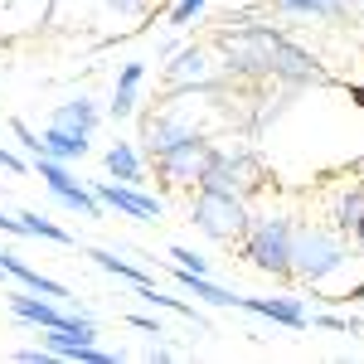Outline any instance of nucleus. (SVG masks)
<instances>
[{
  "mask_svg": "<svg viewBox=\"0 0 364 364\" xmlns=\"http://www.w3.org/2000/svg\"><path fill=\"white\" fill-rule=\"evenodd\" d=\"M141 141H146L141 156L161 170L170 185H195L199 166H204V156H209V146H214L204 132H195V127L180 122V117H156Z\"/></svg>",
  "mask_w": 364,
  "mask_h": 364,
  "instance_id": "2",
  "label": "nucleus"
},
{
  "mask_svg": "<svg viewBox=\"0 0 364 364\" xmlns=\"http://www.w3.org/2000/svg\"><path fill=\"white\" fill-rule=\"evenodd\" d=\"M146 5L151 0H107V10H117V15H146Z\"/></svg>",
  "mask_w": 364,
  "mask_h": 364,
  "instance_id": "27",
  "label": "nucleus"
},
{
  "mask_svg": "<svg viewBox=\"0 0 364 364\" xmlns=\"http://www.w3.org/2000/svg\"><path fill=\"white\" fill-rule=\"evenodd\" d=\"M49 122H58V127H73V132H97V122H102V107L92 102V97H68V102H58L54 117Z\"/></svg>",
  "mask_w": 364,
  "mask_h": 364,
  "instance_id": "15",
  "label": "nucleus"
},
{
  "mask_svg": "<svg viewBox=\"0 0 364 364\" xmlns=\"http://www.w3.org/2000/svg\"><path fill=\"white\" fill-rule=\"evenodd\" d=\"M336 233L340 238H364V185H350L336 204Z\"/></svg>",
  "mask_w": 364,
  "mask_h": 364,
  "instance_id": "18",
  "label": "nucleus"
},
{
  "mask_svg": "<svg viewBox=\"0 0 364 364\" xmlns=\"http://www.w3.org/2000/svg\"><path fill=\"white\" fill-rule=\"evenodd\" d=\"M272 10H282V15H311V20H331V25L350 20V0H272Z\"/></svg>",
  "mask_w": 364,
  "mask_h": 364,
  "instance_id": "16",
  "label": "nucleus"
},
{
  "mask_svg": "<svg viewBox=\"0 0 364 364\" xmlns=\"http://www.w3.org/2000/svg\"><path fill=\"white\" fill-rule=\"evenodd\" d=\"M87 257H92L102 272L132 282V287H151V272H146V267H136V262H127V257H117V252H107V248H87Z\"/></svg>",
  "mask_w": 364,
  "mask_h": 364,
  "instance_id": "19",
  "label": "nucleus"
},
{
  "mask_svg": "<svg viewBox=\"0 0 364 364\" xmlns=\"http://www.w3.org/2000/svg\"><path fill=\"white\" fill-rule=\"evenodd\" d=\"M233 25V20H228ZM219 54H224V78L228 83H262L272 78L282 87H326V68L316 63L311 49H301L296 39H287L277 25H233L219 29Z\"/></svg>",
  "mask_w": 364,
  "mask_h": 364,
  "instance_id": "1",
  "label": "nucleus"
},
{
  "mask_svg": "<svg viewBox=\"0 0 364 364\" xmlns=\"http://www.w3.org/2000/svg\"><path fill=\"white\" fill-rule=\"evenodd\" d=\"M238 311H252L287 331H311V311L301 306V296H238Z\"/></svg>",
  "mask_w": 364,
  "mask_h": 364,
  "instance_id": "9",
  "label": "nucleus"
},
{
  "mask_svg": "<svg viewBox=\"0 0 364 364\" xmlns=\"http://www.w3.org/2000/svg\"><path fill=\"white\" fill-rule=\"evenodd\" d=\"M175 287L190 291V296H199V301H209V306H238V291H228L219 282H209V272H190V267H180V262H175Z\"/></svg>",
  "mask_w": 364,
  "mask_h": 364,
  "instance_id": "14",
  "label": "nucleus"
},
{
  "mask_svg": "<svg viewBox=\"0 0 364 364\" xmlns=\"http://www.w3.org/2000/svg\"><path fill=\"white\" fill-rule=\"evenodd\" d=\"M141 78H146V63H122V73H117V92H112V102H107V117H112V122H127V117L136 112Z\"/></svg>",
  "mask_w": 364,
  "mask_h": 364,
  "instance_id": "13",
  "label": "nucleus"
},
{
  "mask_svg": "<svg viewBox=\"0 0 364 364\" xmlns=\"http://www.w3.org/2000/svg\"><path fill=\"white\" fill-rule=\"evenodd\" d=\"M350 5H364V0H350Z\"/></svg>",
  "mask_w": 364,
  "mask_h": 364,
  "instance_id": "31",
  "label": "nucleus"
},
{
  "mask_svg": "<svg viewBox=\"0 0 364 364\" xmlns=\"http://www.w3.org/2000/svg\"><path fill=\"white\" fill-rule=\"evenodd\" d=\"M345 262H350V248H345L340 233L296 224V233H291V277H301L306 287H326Z\"/></svg>",
  "mask_w": 364,
  "mask_h": 364,
  "instance_id": "3",
  "label": "nucleus"
},
{
  "mask_svg": "<svg viewBox=\"0 0 364 364\" xmlns=\"http://www.w3.org/2000/svg\"><path fill=\"white\" fill-rule=\"evenodd\" d=\"M15 360H20V364H54L58 355L49 350V345H44V340H39V345H25V350H15Z\"/></svg>",
  "mask_w": 364,
  "mask_h": 364,
  "instance_id": "24",
  "label": "nucleus"
},
{
  "mask_svg": "<svg viewBox=\"0 0 364 364\" xmlns=\"http://www.w3.org/2000/svg\"><path fill=\"white\" fill-rule=\"evenodd\" d=\"M10 132H15V141H20V151H25L29 161H39V156H44V136H39V132H29L25 122H10Z\"/></svg>",
  "mask_w": 364,
  "mask_h": 364,
  "instance_id": "22",
  "label": "nucleus"
},
{
  "mask_svg": "<svg viewBox=\"0 0 364 364\" xmlns=\"http://www.w3.org/2000/svg\"><path fill=\"white\" fill-rule=\"evenodd\" d=\"M15 219H20V233H25V238H44V243H63V248H73V233L58 228L54 219H44V214H34V209L15 214Z\"/></svg>",
  "mask_w": 364,
  "mask_h": 364,
  "instance_id": "20",
  "label": "nucleus"
},
{
  "mask_svg": "<svg viewBox=\"0 0 364 364\" xmlns=\"http://www.w3.org/2000/svg\"><path fill=\"white\" fill-rule=\"evenodd\" d=\"M311 326L316 331H336V336H364V321H355V316H331V311H316Z\"/></svg>",
  "mask_w": 364,
  "mask_h": 364,
  "instance_id": "21",
  "label": "nucleus"
},
{
  "mask_svg": "<svg viewBox=\"0 0 364 364\" xmlns=\"http://www.w3.org/2000/svg\"><path fill=\"white\" fill-rule=\"evenodd\" d=\"M0 233H10V238H25V233H20V219H10L5 209H0Z\"/></svg>",
  "mask_w": 364,
  "mask_h": 364,
  "instance_id": "30",
  "label": "nucleus"
},
{
  "mask_svg": "<svg viewBox=\"0 0 364 364\" xmlns=\"http://www.w3.org/2000/svg\"><path fill=\"white\" fill-rule=\"evenodd\" d=\"M166 78L170 83H195V78H204L209 73V58H204V49L199 44H180L175 54H166Z\"/></svg>",
  "mask_w": 364,
  "mask_h": 364,
  "instance_id": "17",
  "label": "nucleus"
},
{
  "mask_svg": "<svg viewBox=\"0 0 364 364\" xmlns=\"http://www.w3.org/2000/svg\"><path fill=\"white\" fill-rule=\"evenodd\" d=\"M34 170H39V180L49 185V195H54L68 214H83V219H102V214H107V209H102V199L92 195V185H83V180L68 170V161L39 156V161H34Z\"/></svg>",
  "mask_w": 364,
  "mask_h": 364,
  "instance_id": "7",
  "label": "nucleus"
},
{
  "mask_svg": "<svg viewBox=\"0 0 364 364\" xmlns=\"http://www.w3.org/2000/svg\"><path fill=\"white\" fill-rule=\"evenodd\" d=\"M291 233H296V224L282 219V214L248 219L238 248H243V257H248L257 272H267V277H291Z\"/></svg>",
  "mask_w": 364,
  "mask_h": 364,
  "instance_id": "5",
  "label": "nucleus"
},
{
  "mask_svg": "<svg viewBox=\"0 0 364 364\" xmlns=\"http://www.w3.org/2000/svg\"><path fill=\"white\" fill-rule=\"evenodd\" d=\"M92 195L102 199V209H117L122 219H136V224H156L161 219V199L146 195L141 185H122V180H92Z\"/></svg>",
  "mask_w": 364,
  "mask_h": 364,
  "instance_id": "8",
  "label": "nucleus"
},
{
  "mask_svg": "<svg viewBox=\"0 0 364 364\" xmlns=\"http://www.w3.org/2000/svg\"><path fill=\"white\" fill-rule=\"evenodd\" d=\"M0 170H10V175H25V161H20V156H15V151H10V146H5V141H0Z\"/></svg>",
  "mask_w": 364,
  "mask_h": 364,
  "instance_id": "26",
  "label": "nucleus"
},
{
  "mask_svg": "<svg viewBox=\"0 0 364 364\" xmlns=\"http://www.w3.org/2000/svg\"><path fill=\"white\" fill-rule=\"evenodd\" d=\"M170 257H175V262H180V267H190V272H209V262H204V257H199V252L180 248V243H175V248H170Z\"/></svg>",
  "mask_w": 364,
  "mask_h": 364,
  "instance_id": "25",
  "label": "nucleus"
},
{
  "mask_svg": "<svg viewBox=\"0 0 364 364\" xmlns=\"http://www.w3.org/2000/svg\"><path fill=\"white\" fill-rule=\"evenodd\" d=\"M257 185H262V156L252 146H233V151L209 146L195 180V190H224V195H238V199H248Z\"/></svg>",
  "mask_w": 364,
  "mask_h": 364,
  "instance_id": "4",
  "label": "nucleus"
},
{
  "mask_svg": "<svg viewBox=\"0 0 364 364\" xmlns=\"http://www.w3.org/2000/svg\"><path fill=\"white\" fill-rule=\"evenodd\" d=\"M146 360H175V350H170L166 340L156 336V345H151V350H146Z\"/></svg>",
  "mask_w": 364,
  "mask_h": 364,
  "instance_id": "29",
  "label": "nucleus"
},
{
  "mask_svg": "<svg viewBox=\"0 0 364 364\" xmlns=\"http://www.w3.org/2000/svg\"><path fill=\"white\" fill-rule=\"evenodd\" d=\"M39 340L54 350L58 360H83V364H112L117 360L112 350H102L97 340H83V336H73V331H58V326H44Z\"/></svg>",
  "mask_w": 364,
  "mask_h": 364,
  "instance_id": "10",
  "label": "nucleus"
},
{
  "mask_svg": "<svg viewBox=\"0 0 364 364\" xmlns=\"http://www.w3.org/2000/svg\"><path fill=\"white\" fill-rule=\"evenodd\" d=\"M190 224L199 233H209L214 243H238L243 228H248V204L238 195H224V190H195Z\"/></svg>",
  "mask_w": 364,
  "mask_h": 364,
  "instance_id": "6",
  "label": "nucleus"
},
{
  "mask_svg": "<svg viewBox=\"0 0 364 364\" xmlns=\"http://www.w3.org/2000/svg\"><path fill=\"white\" fill-rule=\"evenodd\" d=\"M209 0H175V10H170V25L175 29H185L190 20H199V10H204Z\"/></svg>",
  "mask_w": 364,
  "mask_h": 364,
  "instance_id": "23",
  "label": "nucleus"
},
{
  "mask_svg": "<svg viewBox=\"0 0 364 364\" xmlns=\"http://www.w3.org/2000/svg\"><path fill=\"white\" fill-rule=\"evenodd\" d=\"M87 151H92V136L87 132H73V127H58V122H49L44 127V156H54V161H83Z\"/></svg>",
  "mask_w": 364,
  "mask_h": 364,
  "instance_id": "11",
  "label": "nucleus"
},
{
  "mask_svg": "<svg viewBox=\"0 0 364 364\" xmlns=\"http://www.w3.org/2000/svg\"><path fill=\"white\" fill-rule=\"evenodd\" d=\"M102 166H107V175H112V180H122V185H146V156H141L132 141H117V146H107Z\"/></svg>",
  "mask_w": 364,
  "mask_h": 364,
  "instance_id": "12",
  "label": "nucleus"
},
{
  "mask_svg": "<svg viewBox=\"0 0 364 364\" xmlns=\"http://www.w3.org/2000/svg\"><path fill=\"white\" fill-rule=\"evenodd\" d=\"M127 321H132L136 331H146V336H166V331H161V321H151V316H127Z\"/></svg>",
  "mask_w": 364,
  "mask_h": 364,
  "instance_id": "28",
  "label": "nucleus"
}]
</instances>
